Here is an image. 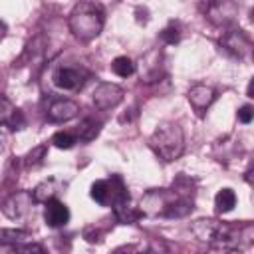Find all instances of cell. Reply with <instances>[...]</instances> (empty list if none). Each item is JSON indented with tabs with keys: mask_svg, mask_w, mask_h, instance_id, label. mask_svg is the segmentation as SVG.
Masks as SVG:
<instances>
[{
	"mask_svg": "<svg viewBox=\"0 0 254 254\" xmlns=\"http://www.w3.org/2000/svg\"><path fill=\"white\" fill-rule=\"evenodd\" d=\"M105 24V14L99 4L95 2H77L67 18L69 32L79 42H91L95 40Z\"/></svg>",
	"mask_w": 254,
	"mask_h": 254,
	"instance_id": "6da1fadb",
	"label": "cell"
},
{
	"mask_svg": "<svg viewBox=\"0 0 254 254\" xmlns=\"http://www.w3.org/2000/svg\"><path fill=\"white\" fill-rule=\"evenodd\" d=\"M151 149L167 163L177 161L185 151V133L179 123L163 121L155 127L153 135L149 137Z\"/></svg>",
	"mask_w": 254,
	"mask_h": 254,
	"instance_id": "7a4b0ae2",
	"label": "cell"
},
{
	"mask_svg": "<svg viewBox=\"0 0 254 254\" xmlns=\"http://www.w3.org/2000/svg\"><path fill=\"white\" fill-rule=\"evenodd\" d=\"M89 194L101 206H115L119 200L129 198V192H127L123 181L117 175H113L111 179H99V181H95L91 185V189H89Z\"/></svg>",
	"mask_w": 254,
	"mask_h": 254,
	"instance_id": "3957f363",
	"label": "cell"
},
{
	"mask_svg": "<svg viewBox=\"0 0 254 254\" xmlns=\"http://www.w3.org/2000/svg\"><path fill=\"white\" fill-rule=\"evenodd\" d=\"M54 85L64 89V91H77L83 87L85 79H87V73L81 69V67H73V65H60L54 75Z\"/></svg>",
	"mask_w": 254,
	"mask_h": 254,
	"instance_id": "277c9868",
	"label": "cell"
},
{
	"mask_svg": "<svg viewBox=\"0 0 254 254\" xmlns=\"http://www.w3.org/2000/svg\"><path fill=\"white\" fill-rule=\"evenodd\" d=\"M123 95H125V91L121 85L111 83V81H101L93 89V105L101 111H107V109L117 107L123 101Z\"/></svg>",
	"mask_w": 254,
	"mask_h": 254,
	"instance_id": "5b68a950",
	"label": "cell"
},
{
	"mask_svg": "<svg viewBox=\"0 0 254 254\" xmlns=\"http://www.w3.org/2000/svg\"><path fill=\"white\" fill-rule=\"evenodd\" d=\"M220 46L224 48V52H228L234 58H246L252 48V40L244 30L232 28V30L224 32V36L220 38Z\"/></svg>",
	"mask_w": 254,
	"mask_h": 254,
	"instance_id": "8992f818",
	"label": "cell"
},
{
	"mask_svg": "<svg viewBox=\"0 0 254 254\" xmlns=\"http://www.w3.org/2000/svg\"><path fill=\"white\" fill-rule=\"evenodd\" d=\"M32 192H28V190H16V192H12L4 202H2V212L8 216V218H12V220H18V218H22L28 210H30V206H32Z\"/></svg>",
	"mask_w": 254,
	"mask_h": 254,
	"instance_id": "52a82bcc",
	"label": "cell"
},
{
	"mask_svg": "<svg viewBox=\"0 0 254 254\" xmlns=\"http://www.w3.org/2000/svg\"><path fill=\"white\" fill-rule=\"evenodd\" d=\"M44 220L50 228H62L69 222V208L65 202L58 200V198H52L50 202H46V208H44Z\"/></svg>",
	"mask_w": 254,
	"mask_h": 254,
	"instance_id": "ba28073f",
	"label": "cell"
},
{
	"mask_svg": "<svg viewBox=\"0 0 254 254\" xmlns=\"http://www.w3.org/2000/svg\"><path fill=\"white\" fill-rule=\"evenodd\" d=\"M238 14V6L234 2H212L206 6V16L216 26L230 24Z\"/></svg>",
	"mask_w": 254,
	"mask_h": 254,
	"instance_id": "9c48e42d",
	"label": "cell"
},
{
	"mask_svg": "<svg viewBox=\"0 0 254 254\" xmlns=\"http://www.w3.org/2000/svg\"><path fill=\"white\" fill-rule=\"evenodd\" d=\"M79 113V105L71 99H56L48 107V121L52 123H64L73 119Z\"/></svg>",
	"mask_w": 254,
	"mask_h": 254,
	"instance_id": "30bf717a",
	"label": "cell"
},
{
	"mask_svg": "<svg viewBox=\"0 0 254 254\" xmlns=\"http://www.w3.org/2000/svg\"><path fill=\"white\" fill-rule=\"evenodd\" d=\"M169 192L159 189V190H149L143 198H141V214H147V216H157V214H163L165 206L169 204Z\"/></svg>",
	"mask_w": 254,
	"mask_h": 254,
	"instance_id": "8fae6325",
	"label": "cell"
},
{
	"mask_svg": "<svg viewBox=\"0 0 254 254\" xmlns=\"http://www.w3.org/2000/svg\"><path fill=\"white\" fill-rule=\"evenodd\" d=\"M220 226L222 222L214 220V218H198L190 224V232L196 236V240L200 242H206V244H214L216 242V236L220 232Z\"/></svg>",
	"mask_w": 254,
	"mask_h": 254,
	"instance_id": "7c38bea8",
	"label": "cell"
},
{
	"mask_svg": "<svg viewBox=\"0 0 254 254\" xmlns=\"http://www.w3.org/2000/svg\"><path fill=\"white\" fill-rule=\"evenodd\" d=\"M214 99H216V91L208 85L198 83V85H192L189 89V101L196 111H204L206 107H210V103Z\"/></svg>",
	"mask_w": 254,
	"mask_h": 254,
	"instance_id": "4fadbf2b",
	"label": "cell"
},
{
	"mask_svg": "<svg viewBox=\"0 0 254 254\" xmlns=\"http://www.w3.org/2000/svg\"><path fill=\"white\" fill-rule=\"evenodd\" d=\"M58 190H60L58 181H56L54 177H52V179H46V181H42V183L32 190V200H34V202H40V204H46V202H50L52 198H56Z\"/></svg>",
	"mask_w": 254,
	"mask_h": 254,
	"instance_id": "5bb4252c",
	"label": "cell"
},
{
	"mask_svg": "<svg viewBox=\"0 0 254 254\" xmlns=\"http://www.w3.org/2000/svg\"><path fill=\"white\" fill-rule=\"evenodd\" d=\"M192 200H189V198H185V196H177L175 200H171L167 206H165V210H163V214L161 216H169V218H181V216H187L189 212H192Z\"/></svg>",
	"mask_w": 254,
	"mask_h": 254,
	"instance_id": "9a60e30c",
	"label": "cell"
},
{
	"mask_svg": "<svg viewBox=\"0 0 254 254\" xmlns=\"http://www.w3.org/2000/svg\"><path fill=\"white\" fill-rule=\"evenodd\" d=\"M214 206H216V212L220 214L230 212L236 206V192L232 189H220L214 196Z\"/></svg>",
	"mask_w": 254,
	"mask_h": 254,
	"instance_id": "2e32d148",
	"label": "cell"
},
{
	"mask_svg": "<svg viewBox=\"0 0 254 254\" xmlns=\"http://www.w3.org/2000/svg\"><path fill=\"white\" fill-rule=\"evenodd\" d=\"M30 238L28 230L22 228H0V246H16Z\"/></svg>",
	"mask_w": 254,
	"mask_h": 254,
	"instance_id": "e0dca14e",
	"label": "cell"
},
{
	"mask_svg": "<svg viewBox=\"0 0 254 254\" xmlns=\"http://www.w3.org/2000/svg\"><path fill=\"white\" fill-rule=\"evenodd\" d=\"M99 129H101V123L95 121V119H91V117H87V119H83V121L79 123L75 137H77L79 141H91V139H95V137L99 135Z\"/></svg>",
	"mask_w": 254,
	"mask_h": 254,
	"instance_id": "ac0fdd59",
	"label": "cell"
},
{
	"mask_svg": "<svg viewBox=\"0 0 254 254\" xmlns=\"http://www.w3.org/2000/svg\"><path fill=\"white\" fill-rule=\"evenodd\" d=\"M111 71L119 77H129L135 73V64L131 58L127 56H117L113 62H111Z\"/></svg>",
	"mask_w": 254,
	"mask_h": 254,
	"instance_id": "d6986e66",
	"label": "cell"
},
{
	"mask_svg": "<svg viewBox=\"0 0 254 254\" xmlns=\"http://www.w3.org/2000/svg\"><path fill=\"white\" fill-rule=\"evenodd\" d=\"M52 143H54L58 149H71V147L77 143V137L71 135V133H67V131H58V133H54Z\"/></svg>",
	"mask_w": 254,
	"mask_h": 254,
	"instance_id": "ffe728a7",
	"label": "cell"
},
{
	"mask_svg": "<svg viewBox=\"0 0 254 254\" xmlns=\"http://www.w3.org/2000/svg\"><path fill=\"white\" fill-rule=\"evenodd\" d=\"M46 153H48V147H46V145L34 147V149L26 155V165H28V167H40V165L44 163V159H46Z\"/></svg>",
	"mask_w": 254,
	"mask_h": 254,
	"instance_id": "44dd1931",
	"label": "cell"
},
{
	"mask_svg": "<svg viewBox=\"0 0 254 254\" xmlns=\"http://www.w3.org/2000/svg\"><path fill=\"white\" fill-rule=\"evenodd\" d=\"M14 254H46V250L38 242H22L14 246Z\"/></svg>",
	"mask_w": 254,
	"mask_h": 254,
	"instance_id": "7402d4cb",
	"label": "cell"
},
{
	"mask_svg": "<svg viewBox=\"0 0 254 254\" xmlns=\"http://www.w3.org/2000/svg\"><path fill=\"white\" fill-rule=\"evenodd\" d=\"M6 127H10L12 131H20V129H24V127H26V117H24V113H22L20 109L14 107V111H12V115H10L8 123H6Z\"/></svg>",
	"mask_w": 254,
	"mask_h": 254,
	"instance_id": "603a6c76",
	"label": "cell"
},
{
	"mask_svg": "<svg viewBox=\"0 0 254 254\" xmlns=\"http://www.w3.org/2000/svg\"><path fill=\"white\" fill-rule=\"evenodd\" d=\"M12 111H14V105L10 103V99H8V97H4V95H0V127L8 123V119H10Z\"/></svg>",
	"mask_w": 254,
	"mask_h": 254,
	"instance_id": "cb8c5ba5",
	"label": "cell"
},
{
	"mask_svg": "<svg viewBox=\"0 0 254 254\" xmlns=\"http://www.w3.org/2000/svg\"><path fill=\"white\" fill-rule=\"evenodd\" d=\"M161 38H163L167 44H175V42H179V38H181V32H179V28H177L175 24H171L169 28H165V30H163Z\"/></svg>",
	"mask_w": 254,
	"mask_h": 254,
	"instance_id": "d4e9b609",
	"label": "cell"
},
{
	"mask_svg": "<svg viewBox=\"0 0 254 254\" xmlns=\"http://www.w3.org/2000/svg\"><path fill=\"white\" fill-rule=\"evenodd\" d=\"M252 117H254V111H252V105H242L240 109H238V121L240 123H250L252 121Z\"/></svg>",
	"mask_w": 254,
	"mask_h": 254,
	"instance_id": "484cf974",
	"label": "cell"
},
{
	"mask_svg": "<svg viewBox=\"0 0 254 254\" xmlns=\"http://www.w3.org/2000/svg\"><path fill=\"white\" fill-rule=\"evenodd\" d=\"M204 254H242L238 248H216V246H212L210 250H206Z\"/></svg>",
	"mask_w": 254,
	"mask_h": 254,
	"instance_id": "4316f807",
	"label": "cell"
},
{
	"mask_svg": "<svg viewBox=\"0 0 254 254\" xmlns=\"http://www.w3.org/2000/svg\"><path fill=\"white\" fill-rule=\"evenodd\" d=\"M4 127H6V125L0 127V151L4 149V145H6V141H8V131H6Z\"/></svg>",
	"mask_w": 254,
	"mask_h": 254,
	"instance_id": "83f0119b",
	"label": "cell"
},
{
	"mask_svg": "<svg viewBox=\"0 0 254 254\" xmlns=\"http://www.w3.org/2000/svg\"><path fill=\"white\" fill-rule=\"evenodd\" d=\"M139 254H153V252H139Z\"/></svg>",
	"mask_w": 254,
	"mask_h": 254,
	"instance_id": "f1b7e54d",
	"label": "cell"
},
{
	"mask_svg": "<svg viewBox=\"0 0 254 254\" xmlns=\"http://www.w3.org/2000/svg\"><path fill=\"white\" fill-rule=\"evenodd\" d=\"M117 254H121V252H117Z\"/></svg>",
	"mask_w": 254,
	"mask_h": 254,
	"instance_id": "f546056e",
	"label": "cell"
}]
</instances>
